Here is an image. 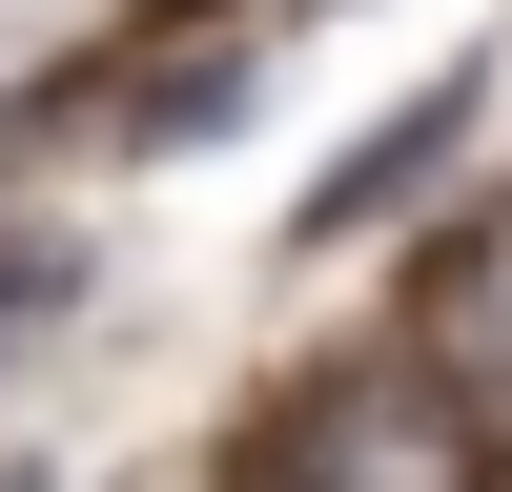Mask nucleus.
I'll list each match as a JSON object with an SVG mask.
<instances>
[{
	"label": "nucleus",
	"mask_w": 512,
	"mask_h": 492,
	"mask_svg": "<svg viewBox=\"0 0 512 492\" xmlns=\"http://www.w3.org/2000/svg\"><path fill=\"white\" fill-rule=\"evenodd\" d=\"M246 492H472V410L410 349H349V369H308V390L267 410Z\"/></svg>",
	"instance_id": "obj_1"
},
{
	"label": "nucleus",
	"mask_w": 512,
	"mask_h": 492,
	"mask_svg": "<svg viewBox=\"0 0 512 492\" xmlns=\"http://www.w3.org/2000/svg\"><path fill=\"white\" fill-rule=\"evenodd\" d=\"M492 82H512V62H431V82H410L390 123H349V164H328V185L287 205V246H308V267H328V246H369V226H410V205L451 185V144H472V123H492Z\"/></svg>",
	"instance_id": "obj_2"
},
{
	"label": "nucleus",
	"mask_w": 512,
	"mask_h": 492,
	"mask_svg": "<svg viewBox=\"0 0 512 492\" xmlns=\"http://www.w3.org/2000/svg\"><path fill=\"white\" fill-rule=\"evenodd\" d=\"M410 369H431L472 431H512V205H472L431 267V328H410Z\"/></svg>",
	"instance_id": "obj_3"
},
{
	"label": "nucleus",
	"mask_w": 512,
	"mask_h": 492,
	"mask_svg": "<svg viewBox=\"0 0 512 492\" xmlns=\"http://www.w3.org/2000/svg\"><path fill=\"white\" fill-rule=\"evenodd\" d=\"M267 62H287L267 21H226V41H185V62H144V82L103 103V144H123V164H205V144L246 123V103H267Z\"/></svg>",
	"instance_id": "obj_4"
},
{
	"label": "nucleus",
	"mask_w": 512,
	"mask_h": 492,
	"mask_svg": "<svg viewBox=\"0 0 512 492\" xmlns=\"http://www.w3.org/2000/svg\"><path fill=\"white\" fill-rule=\"evenodd\" d=\"M82 287H103V246L0 205V369H21V349H62V328H82Z\"/></svg>",
	"instance_id": "obj_5"
},
{
	"label": "nucleus",
	"mask_w": 512,
	"mask_h": 492,
	"mask_svg": "<svg viewBox=\"0 0 512 492\" xmlns=\"http://www.w3.org/2000/svg\"><path fill=\"white\" fill-rule=\"evenodd\" d=\"M0 492H62V472H41V451H21V472H0Z\"/></svg>",
	"instance_id": "obj_6"
}]
</instances>
